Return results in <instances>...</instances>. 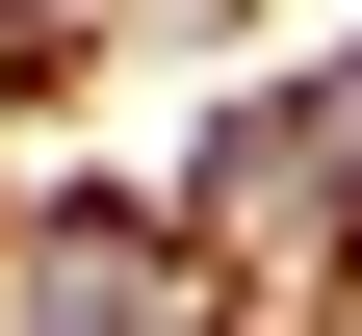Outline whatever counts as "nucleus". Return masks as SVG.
Returning a JSON list of instances; mask_svg holds the SVG:
<instances>
[{
  "mask_svg": "<svg viewBox=\"0 0 362 336\" xmlns=\"http://www.w3.org/2000/svg\"><path fill=\"white\" fill-rule=\"evenodd\" d=\"M0 336H207V284H181L156 233H26V259H0Z\"/></svg>",
  "mask_w": 362,
  "mask_h": 336,
  "instance_id": "nucleus-1",
  "label": "nucleus"
}]
</instances>
